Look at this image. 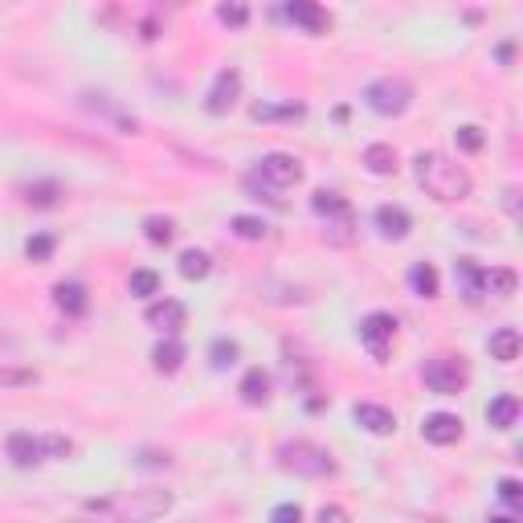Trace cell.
Returning <instances> with one entry per match:
<instances>
[{
    "mask_svg": "<svg viewBox=\"0 0 523 523\" xmlns=\"http://www.w3.org/2000/svg\"><path fill=\"white\" fill-rule=\"evenodd\" d=\"M413 176H417V185L426 188V196H434L437 204L466 201V196H470V188H475L470 172H466L458 160L442 155V152H421V155H417V160H413Z\"/></svg>",
    "mask_w": 523,
    "mask_h": 523,
    "instance_id": "1",
    "label": "cell"
},
{
    "mask_svg": "<svg viewBox=\"0 0 523 523\" xmlns=\"http://www.w3.org/2000/svg\"><path fill=\"white\" fill-rule=\"evenodd\" d=\"M172 491H160V486H144V491H123L111 494V499H90L87 511L103 515L111 523H152L160 515L172 511Z\"/></svg>",
    "mask_w": 523,
    "mask_h": 523,
    "instance_id": "2",
    "label": "cell"
},
{
    "mask_svg": "<svg viewBox=\"0 0 523 523\" xmlns=\"http://www.w3.org/2000/svg\"><path fill=\"white\" fill-rule=\"evenodd\" d=\"M278 466L291 470L299 478H331L336 475V458L323 446L307 442V437H295V442H282L278 446Z\"/></svg>",
    "mask_w": 523,
    "mask_h": 523,
    "instance_id": "3",
    "label": "cell"
},
{
    "mask_svg": "<svg viewBox=\"0 0 523 523\" xmlns=\"http://www.w3.org/2000/svg\"><path fill=\"white\" fill-rule=\"evenodd\" d=\"M311 209H315V217L323 221V237H328L331 245H348L352 242V229H356V213H352V204L344 201L339 193H315L311 196Z\"/></svg>",
    "mask_w": 523,
    "mask_h": 523,
    "instance_id": "4",
    "label": "cell"
},
{
    "mask_svg": "<svg viewBox=\"0 0 523 523\" xmlns=\"http://www.w3.org/2000/svg\"><path fill=\"white\" fill-rule=\"evenodd\" d=\"M409 103H413V87H409L405 78H377V82L364 90V107L385 115V119L405 115Z\"/></svg>",
    "mask_w": 523,
    "mask_h": 523,
    "instance_id": "5",
    "label": "cell"
},
{
    "mask_svg": "<svg viewBox=\"0 0 523 523\" xmlns=\"http://www.w3.org/2000/svg\"><path fill=\"white\" fill-rule=\"evenodd\" d=\"M253 180H258L266 193H282V188L303 185V164L295 160V155H286V152H270V155H262L258 160Z\"/></svg>",
    "mask_w": 523,
    "mask_h": 523,
    "instance_id": "6",
    "label": "cell"
},
{
    "mask_svg": "<svg viewBox=\"0 0 523 523\" xmlns=\"http://www.w3.org/2000/svg\"><path fill=\"white\" fill-rule=\"evenodd\" d=\"M421 380L434 388L437 397H458L466 380H470V372H466V364L458 356H434L421 364Z\"/></svg>",
    "mask_w": 523,
    "mask_h": 523,
    "instance_id": "7",
    "label": "cell"
},
{
    "mask_svg": "<svg viewBox=\"0 0 523 523\" xmlns=\"http://www.w3.org/2000/svg\"><path fill=\"white\" fill-rule=\"evenodd\" d=\"M393 336H397V320H393L388 311H372V315H364V323H360V344L372 352V360L388 356Z\"/></svg>",
    "mask_w": 523,
    "mask_h": 523,
    "instance_id": "8",
    "label": "cell"
},
{
    "mask_svg": "<svg viewBox=\"0 0 523 523\" xmlns=\"http://www.w3.org/2000/svg\"><path fill=\"white\" fill-rule=\"evenodd\" d=\"M237 95H242V74H237V70H221V74L213 78L209 95H204V107H209V115H225V111L237 103Z\"/></svg>",
    "mask_w": 523,
    "mask_h": 523,
    "instance_id": "9",
    "label": "cell"
},
{
    "mask_svg": "<svg viewBox=\"0 0 523 523\" xmlns=\"http://www.w3.org/2000/svg\"><path fill=\"white\" fill-rule=\"evenodd\" d=\"M421 437L434 442V446H454L458 437H462V417L454 413H429L421 421Z\"/></svg>",
    "mask_w": 523,
    "mask_h": 523,
    "instance_id": "10",
    "label": "cell"
},
{
    "mask_svg": "<svg viewBox=\"0 0 523 523\" xmlns=\"http://www.w3.org/2000/svg\"><path fill=\"white\" fill-rule=\"evenodd\" d=\"M352 417H356L360 429H369V434H377V437H388L393 429H397V417H393V409L372 405V401H360V405L352 409Z\"/></svg>",
    "mask_w": 523,
    "mask_h": 523,
    "instance_id": "11",
    "label": "cell"
},
{
    "mask_svg": "<svg viewBox=\"0 0 523 523\" xmlns=\"http://www.w3.org/2000/svg\"><path fill=\"white\" fill-rule=\"evenodd\" d=\"M147 328L155 331H164V336H176V331L185 328V303H176V299H160L147 307Z\"/></svg>",
    "mask_w": 523,
    "mask_h": 523,
    "instance_id": "12",
    "label": "cell"
},
{
    "mask_svg": "<svg viewBox=\"0 0 523 523\" xmlns=\"http://www.w3.org/2000/svg\"><path fill=\"white\" fill-rule=\"evenodd\" d=\"M372 221H377V229L385 233L388 242H401V237H409V229H413V217H409L401 204H380L377 213H372Z\"/></svg>",
    "mask_w": 523,
    "mask_h": 523,
    "instance_id": "13",
    "label": "cell"
},
{
    "mask_svg": "<svg viewBox=\"0 0 523 523\" xmlns=\"http://www.w3.org/2000/svg\"><path fill=\"white\" fill-rule=\"evenodd\" d=\"M286 17L295 21V25H303L307 33H328L331 29V17L320 9V4H307V0H295V4H286Z\"/></svg>",
    "mask_w": 523,
    "mask_h": 523,
    "instance_id": "14",
    "label": "cell"
},
{
    "mask_svg": "<svg viewBox=\"0 0 523 523\" xmlns=\"http://www.w3.org/2000/svg\"><path fill=\"white\" fill-rule=\"evenodd\" d=\"M185 344H180V339H160V344H155L152 348V364H155V372H164V377H172V372H180V364H185Z\"/></svg>",
    "mask_w": 523,
    "mask_h": 523,
    "instance_id": "15",
    "label": "cell"
},
{
    "mask_svg": "<svg viewBox=\"0 0 523 523\" xmlns=\"http://www.w3.org/2000/svg\"><path fill=\"white\" fill-rule=\"evenodd\" d=\"M454 274H458V286H462V295L470 303L483 299V266H478L475 258H458L454 262Z\"/></svg>",
    "mask_w": 523,
    "mask_h": 523,
    "instance_id": "16",
    "label": "cell"
},
{
    "mask_svg": "<svg viewBox=\"0 0 523 523\" xmlns=\"http://www.w3.org/2000/svg\"><path fill=\"white\" fill-rule=\"evenodd\" d=\"M515 286H519L515 270H507V266H491V270H486V266H483V295H494V299H511Z\"/></svg>",
    "mask_w": 523,
    "mask_h": 523,
    "instance_id": "17",
    "label": "cell"
},
{
    "mask_svg": "<svg viewBox=\"0 0 523 523\" xmlns=\"http://www.w3.org/2000/svg\"><path fill=\"white\" fill-rule=\"evenodd\" d=\"M54 299H58V307L66 311V315H87V307H90L82 282H58V286H54Z\"/></svg>",
    "mask_w": 523,
    "mask_h": 523,
    "instance_id": "18",
    "label": "cell"
},
{
    "mask_svg": "<svg viewBox=\"0 0 523 523\" xmlns=\"http://www.w3.org/2000/svg\"><path fill=\"white\" fill-rule=\"evenodd\" d=\"M364 168H369L372 176H393V172H397V147H393V144L364 147Z\"/></svg>",
    "mask_w": 523,
    "mask_h": 523,
    "instance_id": "19",
    "label": "cell"
},
{
    "mask_svg": "<svg viewBox=\"0 0 523 523\" xmlns=\"http://www.w3.org/2000/svg\"><path fill=\"white\" fill-rule=\"evenodd\" d=\"M486 348H491V360L511 364V360L519 356V331H515V328H499L491 339H486Z\"/></svg>",
    "mask_w": 523,
    "mask_h": 523,
    "instance_id": "20",
    "label": "cell"
},
{
    "mask_svg": "<svg viewBox=\"0 0 523 523\" xmlns=\"http://www.w3.org/2000/svg\"><path fill=\"white\" fill-rule=\"evenodd\" d=\"M515 417H519V397H511V393H503V397H494L491 405H486V421H491L494 429H511Z\"/></svg>",
    "mask_w": 523,
    "mask_h": 523,
    "instance_id": "21",
    "label": "cell"
},
{
    "mask_svg": "<svg viewBox=\"0 0 523 523\" xmlns=\"http://www.w3.org/2000/svg\"><path fill=\"white\" fill-rule=\"evenodd\" d=\"M9 454H12V462L17 466H33V462H41V437H33V434H12L9 437Z\"/></svg>",
    "mask_w": 523,
    "mask_h": 523,
    "instance_id": "22",
    "label": "cell"
},
{
    "mask_svg": "<svg viewBox=\"0 0 523 523\" xmlns=\"http://www.w3.org/2000/svg\"><path fill=\"white\" fill-rule=\"evenodd\" d=\"M242 401L245 405H266L270 401V377L262 369H250L242 377Z\"/></svg>",
    "mask_w": 523,
    "mask_h": 523,
    "instance_id": "23",
    "label": "cell"
},
{
    "mask_svg": "<svg viewBox=\"0 0 523 523\" xmlns=\"http://www.w3.org/2000/svg\"><path fill=\"white\" fill-rule=\"evenodd\" d=\"M409 286H413V295H421V299H437V270L429 262H417L413 270H409Z\"/></svg>",
    "mask_w": 523,
    "mask_h": 523,
    "instance_id": "24",
    "label": "cell"
},
{
    "mask_svg": "<svg viewBox=\"0 0 523 523\" xmlns=\"http://www.w3.org/2000/svg\"><path fill=\"white\" fill-rule=\"evenodd\" d=\"M229 229L237 233V237H242V242H266V237H270V225L262 221V217H233L229 221Z\"/></svg>",
    "mask_w": 523,
    "mask_h": 523,
    "instance_id": "25",
    "label": "cell"
},
{
    "mask_svg": "<svg viewBox=\"0 0 523 523\" xmlns=\"http://www.w3.org/2000/svg\"><path fill=\"white\" fill-rule=\"evenodd\" d=\"M209 270H213V258H209L204 250H185V253H180V274H185L188 282L204 278Z\"/></svg>",
    "mask_w": 523,
    "mask_h": 523,
    "instance_id": "26",
    "label": "cell"
},
{
    "mask_svg": "<svg viewBox=\"0 0 523 523\" xmlns=\"http://www.w3.org/2000/svg\"><path fill=\"white\" fill-rule=\"evenodd\" d=\"M144 237L152 245H168L176 237V225H172V217H147L144 221Z\"/></svg>",
    "mask_w": 523,
    "mask_h": 523,
    "instance_id": "27",
    "label": "cell"
},
{
    "mask_svg": "<svg viewBox=\"0 0 523 523\" xmlns=\"http://www.w3.org/2000/svg\"><path fill=\"white\" fill-rule=\"evenodd\" d=\"M307 115V107H299V103H291V107H253V119H286V123H295V119Z\"/></svg>",
    "mask_w": 523,
    "mask_h": 523,
    "instance_id": "28",
    "label": "cell"
},
{
    "mask_svg": "<svg viewBox=\"0 0 523 523\" xmlns=\"http://www.w3.org/2000/svg\"><path fill=\"white\" fill-rule=\"evenodd\" d=\"M160 291V274L155 270H131V295H139V299H147V295Z\"/></svg>",
    "mask_w": 523,
    "mask_h": 523,
    "instance_id": "29",
    "label": "cell"
},
{
    "mask_svg": "<svg viewBox=\"0 0 523 523\" xmlns=\"http://www.w3.org/2000/svg\"><path fill=\"white\" fill-rule=\"evenodd\" d=\"M454 139H458V147H462V152H478V147H483V127L466 123V127H458V131H454Z\"/></svg>",
    "mask_w": 523,
    "mask_h": 523,
    "instance_id": "30",
    "label": "cell"
},
{
    "mask_svg": "<svg viewBox=\"0 0 523 523\" xmlns=\"http://www.w3.org/2000/svg\"><path fill=\"white\" fill-rule=\"evenodd\" d=\"M217 21H221V25H233V29H242L245 21H250V9H245V4H221V9H217Z\"/></svg>",
    "mask_w": 523,
    "mask_h": 523,
    "instance_id": "31",
    "label": "cell"
},
{
    "mask_svg": "<svg viewBox=\"0 0 523 523\" xmlns=\"http://www.w3.org/2000/svg\"><path fill=\"white\" fill-rule=\"evenodd\" d=\"M70 450H74V442H70V437H62V434L41 437V454H49V458H70Z\"/></svg>",
    "mask_w": 523,
    "mask_h": 523,
    "instance_id": "32",
    "label": "cell"
},
{
    "mask_svg": "<svg viewBox=\"0 0 523 523\" xmlns=\"http://www.w3.org/2000/svg\"><path fill=\"white\" fill-rule=\"evenodd\" d=\"M25 253H29L33 262H49V253H54V237H49V233L29 237V242H25Z\"/></svg>",
    "mask_w": 523,
    "mask_h": 523,
    "instance_id": "33",
    "label": "cell"
},
{
    "mask_svg": "<svg viewBox=\"0 0 523 523\" xmlns=\"http://www.w3.org/2000/svg\"><path fill=\"white\" fill-rule=\"evenodd\" d=\"M29 204H37V209H49V204H58V185H29Z\"/></svg>",
    "mask_w": 523,
    "mask_h": 523,
    "instance_id": "34",
    "label": "cell"
},
{
    "mask_svg": "<svg viewBox=\"0 0 523 523\" xmlns=\"http://www.w3.org/2000/svg\"><path fill=\"white\" fill-rule=\"evenodd\" d=\"M233 360H237V344H233V339H217L213 344V364L217 369H225V364H233Z\"/></svg>",
    "mask_w": 523,
    "mask_h": 523,
    "instance_id": "35",
    "label": "cell"
},
{
    "mask_svg": "<svg viewBox=\"0 0 523 523\" xmlns=\"http://www.w3.org/2000/svg\"><path fill=\"white\" fill-rule=\"evenodd\" d=\"M270 523H303V507L299 503H278L270 511Z\"/></svg>",
    "mask_w": 523,
    "mask_h": 523,
    "instance_id": "36",
    "label": "cell"
},
{
    "mask_svg": "<svg viewBox=\"0 0 523 523\" xmlns=\"http://www.w3.org/2000/svg\"><path fill=\"white\" fill-rule=\"evenodd\" d=\"M37 380V372L29 369H0V385H33Z\"/></svg>",
    "mask_w": 523,
    "mask_h": 523,
    "instance_id": "37",
    "label": "cell"
},
{
    "mask_svg": "<svg viewBox=\"0 0 523 523\" xmlns=\"http://www.w3.org/2000/svg\"><path fill=\"white\" fill-rule=\"evenodd\" d=\"M499 499H503L507 507H519V499H523V486L515 483V478H503V483H499Z\"/></svg>",
    "mask_w": 523,
    "mask_h": 523,
    "instance_id": "38",
    "label": "cell"
},
{
    "mask_svg": "<svg viewBox=\"0 0 523 523\" xmlns=\"http://www.w3.org/2000/svg\"><path fill=\"white\" fill-rule=\"evenodd\" d=\"M320 523H348V515L339 511V507H323V511H320Z\"/></svg>",
    "mask_w": 523,
    "mask_h": 523,
    "instance_id": "39",
    "label": "cell"
},
{
    "mask_svg": "<svg viewBox=\"0 0 523 523\" xmlns=\"http://www.w3.org/2000/svg\"><path fill=\"white\" fill-rule=\"evenodd\" d=\"M511 41H503V46H499V62H503V66H507V62H511Z\"/></svg>",
    "mask_w": 523,
    "mask_h": 523,
    "instance_id": "40",
    "label": "cell"
},
{
    "mask_svg": "<svg viewBox=\"0 0 523 523\" xmlns=\"http://www.w3.org/2000/svg\"><path fill=\"white\" fill-rule=\"evenodd\" d=\"M491 523H515V519H511V515H494Z\"/></svg>",
    "mask_w": 523,
    "mask_h": 523,
    "instance_id": "41",
    "label": "cell"
},
{
    "mask_svg": "<svg viewBox=\"0 0 523 523\" xmlns=\"http://www.w3.org/2000/svg\"><path fill=\"white\" fill-rule=\"evenodd\" d=\"M70 523H90V519H70Z\"/></svg>",
    "mask_w": 523,
    "mask_h": 523,
    "instance_id": "42",
    "label": "cell"
}]
</instances>
